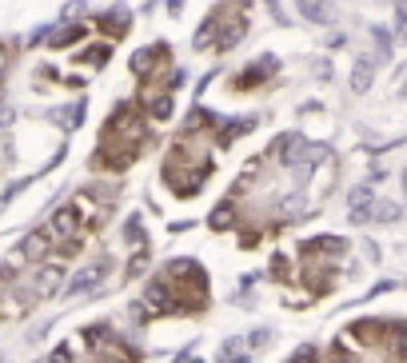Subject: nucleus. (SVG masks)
Listing matches in <instances>:
<instances>
[{"label":"nucleus","mask_w":407,"mask_h":363,"mask_svg":"<svg viewBox=\"0 0 407 363\" xmlns=\"http://www.w3.org/2000/svg\"><path fill=\"white\" fill-rule=\"evenodd\" d=\"M108 56H112V44H92V48H84L76 60L88 64V68H104V64H108Z\"/></svg>","instance_id":"obj_19"},{"label":"nucleus","mask_w":407,"mask_h":363,"mask_svg":"<svg viewBox=\"0 0 407 363\" xmlns=\"http://www.w3.org/2000/svg\"><path fill=\"white\" fill-rule=\"evenodd\" d=\"M108 276V260H96L88 263V268H80L72 279H68V288H64V296H88V291L96 288L100 279Z\"/></svg>","instance_id":"obj_8"},{"label":"nucleus","mask_w":407,"mask_h":363,"mask_svg":"<svg viewBox=\"0 0 407 363\" xmlns=\"http://www.w3.org/2000/svg\"><path fill=\"white\" fill-rule=\"evenodd\" d=\"M380 4H392V0H380Z\"/></svg>","instance_id":"obj_35"},{"label":"nucleus","mask_w":407,"mask_h":363,"mask_svg":"<svg viewBox=\"0 0 407 363\" xmlns=\"http://www.w3.org/2000/svg\"><path fill=\"white\" fill-rule=\"evenodd\" d=\"M332 363H356V359H351V355H347V351L340 348V351H335V355H332Z\"/></svg>","instance_id":"obj_34"},{"label":"nucleus","mask_w":407,"mask_h":363,"mask_svg":"<svg viewBox=\"0 0 407 363\" xmlns=\"http://www.w3.org/2000/svg\"><path fill=\"white\" fill-rule=\"evenodd\" d=\"M80 224H84L80 208H76V204H68V208H60V212H52V220H49L44 227H49V236L56 239V244H64V239L80 236Z\"/></svg>","instance_id":"obj_4"},{"label":"nucleus","mask_w":407,"mask_h":363,"mask_svg":"<svg viewBox=\"0 0 407 363\" xmlns=\"http://www.w3.org/2000/svg\"><path fill=\"white\" fill-rule=\"evenodd\" d=\"M276 72H280V60H276V56H264V60H259V64H247L244 72H240V76H235V80H232V88H235V92H247V88H259V84H264V80H271V76H276Z\"/></svg>","instance_id":"obj_6"},{"label":"nucleus","mask_w":407,"mask_h":363,"mask_svg":"<svg viewBox=\"0 0 407 363\" xmlns=\"http://www.w3.org/2000/svg\"><path fill=\"white\" fill-rule=\"evenodd\" d=\"M124 236H128V244H132V248H144V227H140V216H128Z\"/></svg>","instance_id":"obj_22"},{"label":"nucleus","mask_w":407,"mask_h":363,"mask_svg":"<svg viewBox=\"0 0 407 363\" xmlns=\"http://www.w3.org/2000/svg\"><path fill=\"white\" fill-rule=\"evenodd\" d=\"M220 363H252V348H247L244 336L224 339L220 343Z\"/></svg>","instance_id":"obj_14"},{"label":"nucleus","mask_w":407,"mask_h":363,"mask_svg":"<svg viewBox=\"0 0 407 363\" xmlns=\"http://www.w3.org/2000/svg\"><path fill=\"white\" fill-rule=\"evenodd\" d=\"M299 13L308 16L311 25H332V8L323 0H299Z\"/></svg>","instance_id":"obj_17"},{"label":"nucleus","mask_w":407,"mask_h":363,"mask_svg":"<svg viewBox=\"0 0 407 363\" xmlns=\"http://www.w3.org/2000/svg\"><path fill=\"white\" fill-rule=\"evenodd\" d=\"M208 224L216 227V232H224V227H232V204H224V208H216V212L208 216Z\"/></svg>","instance_id":"obj_24"},{"label":"nucleus","mask_w":407,"mask_h":363,"mask_svg":"<svg viewBox=\"0 0 407 363\" xmlns=\"http://www.w3.org/2000/svg\"><path fill=\"white\" fill-rule=\"evenodd\" d=\"M144 303L156 308V315H176V312H180V296H176V288L168 284V276L148 279V288H144Z\"/></svg>","instance_id":"obj_3"},{"label":"nucleus","mask_w":407,"mask_h":363,"mask_svg":"<svg viewBox=\"0 0 407 363\" xmlns=\"http://www.w3.org/2000/svg\"><path fill=\"white\" fill-rule=\"evenodd\" d=\"M80 13H84V0H72V4L64 8V16H80Z\"/></svg>","instance_id":"obj_32"},{"label":"nucleus","mask_w":407,"mask_h":363,"mask_svg":"<svg viewBox=\"0 0 407 363\" xmlns=\"http://www.w3.org/2000/svg\"><path fill=\"white\" fill-rule=\"evenodd\" d=\"M0 363H8V359H4V355H0Z\"/></svg>","instance_id":"obj_36"},{"label":"nucleus","mask_w":407,"mask_h":363,"mask_svg":"<svg viewBox=\"0 0 407 363\" xmlns=\"http://www.w3.org/2000/svg\"><path fill=\"white\" fill-rule=\"evenodd\" d=\"M247 348H252V351H256V348H264V343H268V339H271V331H268V327H256V331H247Z\"/></svg>","instance_id":"obj_28"},{"label":"nucleus","mask_w":407,"mask_h":363,"mask_svg":"<svg viewBox=\"0 0 407 363\" xmlns=\"http://www.w3.org/2000/svg\"><path fill=\"white\" fill-rule=\"evenodd\" d=\"M84 32H88V25H68V28H60V32H52L49 44L52 48H68V44H76V40H84Z\"/></svg>","instance_id":"obj_18"},{"label":"nucleus","mask_w":407,"mask_h":363,"mask_svg":"<svg viewBox=\"0 0 407 363\" xmlns=\"http://www.w3.org/2000/svg\"><path fill=\"white\" fill-rule=\"evenodd\" d=\"M144 268H148V251H144V248H136L132 263H128V268H124V276L132 279V276H140V272H144Z\"/></svg>","instance_id":"obj_25"},{"label":"nucleus","mask_w":407,"mask_h":363,"mask_svg":"<svg viewBox=\"0 0 407 363\" xmlns=\"http://www.w3.org/2000/svg\"><path fill=\"white\" fill-rule=\"evenodd\" d=\"M299 212H304V196H288L280 204V216H288V220H299Z\"/></svg>","instance_id":"obj_26"},{"label":"nucleus","mask_w":407,"mask_h":363,"mask_svg":"<svg viewBox=\"0 0 407 363\" xmlns=\"http://www.w3.org/2000/svg\"><path fill=\"white\" fill-rule=\"evenodd\" d=\"M244 32H247V20H244V16H232V20H228V25H224L220 32H216L212 48H216V52H232L235 44L244 40Z\"/></svg>","instance_id":"obj_11"},{"label":"nucleus","mask_w":407,"mask_h":363,"mask_svg":"<svg viewBox=\"0 0 407 363\" xmlns=\"http://www.w3.org/2000/svg\"><path fill=\"white\" fill-rule=\"evenodd\" d=\"M60 279H64V268H60V263L40 268L37 276H32V296H37V300H44V296H56V291H60Z\"/></svg>","instance_id":"obj_10"},{"label":"nucleus","mask_w":407,"mask_h":363,"mask_svg":"<svg viewBox=\"0 0 407 363\" xmlns=\"http://www.w3.org/2000/svg\"><path fill=\"white\" fill-rule=\"evenodd\" d=\"M49 363H72V348H68V343H60V348L49 355Z\"/></svg>","instance_id":"obj_30"},{"label":"nucleus","mask_w":407,"mask_h":363,"mask_svg":"<svg viewBox=\"0 0 407 363\" xmlns=\"http://www.w3.org/2000/svg\"><path fill=\"white\" fill-rule=\"evenodd\" d=\"M25 184H28V180H16L13 188H4V196H0V208H8V204H13L20 192H25Z\"/></svg>","instance_id":"obj_29"},{"label":"nucleus","mask_w":407,"mask_h":363,"mask_svg":"<svg viewBox=\"0 0 407 363\" xmlns=\"http://www.w3.org/2000/svg\"><path fill=\"white\" fill-rule=\"evenodd\" d=\"M100 28H104V32H108V37H124V32H128V28H132V13H128V8H124V4H112L108 13L100 16Z\"/></svg>","instance_id":"obj_12"},{"label":"nucleus","mask_w":407,"mask_h":363,"mask_svg":"<svg viewBox=\"0 0 407 363\" xmlns=\"http://www.w3.org/2000/svg\"><path fill=\"white\" fill-rule=\"evenodd\" d=\"M80 120H84V100H76L72 108H64V112H60L64 128H80Z\"/></svg>","instance_id":"obj_23"},{"label":"nucleus","mask_w":407,"mask_h":363,"mask_svg":"<svg viewBox=\"0 0 407 363\" xmlns=\"http://www.w3.org/2000/svg\"><path fill=\"white\" fill-rule=\"evenodd\" d=\"M375 220H380V224H395V220H399V204L375 200Z\"/></svg>","instance_id":"obj_21"},{"label":"nucleus","mask_w":407,"mask_h":363,"mask_svg":"<svg viewBox=\"0 0 407 363\" xmlns=\"http://www.w3.org/2000/svg\"><path fill=\"white\" fill-rule=\"evenodd\" d=\"M344 239H335V236H320V239H308V244H304V251H308V256H344Z\"/></svg>","instance_id":"obj_15"},{"label":"nucleus","mask_w":407,"mask_h":363,"mask_svg":"<svg viewBox=\"0 0 407 363\" xmlns=\"http://www.w3.org/2000/svg\"><path fill=\"white\" fill-rule=\"evenodd\" d=\"M4 68H8V44L0 40V72H4Z\"/></svg>","instance_id":"obj_33"},{"label":"nucleus","mask_w":407,"mask_h":363,"mask_svg":"<svg viewBox=\"0 0 407 363\" xmlns=\"http://www.w3.org/2000/svg\"><path fill=\"white\" fill-rule=\"evenodd\" d=\"M52 244H56V239L49 236V227H40V232H28V236L16 244V256L25 263H40V260H49Z\"/></svg>","instance_id":"obj_7"},{"label":"nucleus","mask_w":407,"mask_h":363,"mask_svg":"<svg viewBox=\"0 0 407 363\" xmlns=\"http://www.w3.org/2000/svg\"><path fill=\"white\" fill-rule=\"evenodd\" d=\"M371 37H375V44H380V60H387V56H392V32H387V28H375Z\"/></svg>","instance_id":"obj_27"},{"label":"nucleus","mask_w":407,"mask_h":363,"mask_svg":"<svg viewBox=\"0 0 407 363\" xmlns=\"http://www.w3.org/2000/svg\"><path fill=\"white\" fill-rule=\"evenodd\" d=\"M168 284L176 288L180 296V312H204L208 308V276H204V268L196 260H172L168 263Z\"/></svg>","instance_id":"obj_1"},{"label":"nucleus","mask_w":407,"mask_h":363,"mask_svg":"<svg viewBox=\"0 0 407 363\" xmlns=\"http://www.w3.org/2000/svg\"><path fill=\"white\" fill-rule=\"evenodd\" d=\"M164 60H168V44H152V48H140V52L132 56V72L140 76V80H148V76L156 72Z\"/></svg>","instance_id":"obj_9"},{"label":"nucleus","mask_w":407,"mask_h":363,"mask_svg":"<svg viewBox=\"0 0 407 363\" xmlns=\"http://www.w3.org/2000/svg\"><path fill=\"white\" fill-rule=\"evenodd\" d=\"M371 80H375V64H371V56H356V64H351V76H347V84H351V92H368Z\"/></svg>","instance_id":"obj_13"},{"label":"nucleus","mask_w":407,"mask_h":363,"mask_svg":"<svg viewBox=\"0 0 407 363\" xmlns=\"http://www.w3.org/2000/svg\"><path fill=\"white\" fill-rule=\"evenodd\" d=\"M271 272H276V276H288V260H284V256H276V260H271Z\"/></svg>","instance_id":"obj_31"},{"label":"nucleus","mask_w":407,"mask_h":363,"mask_svg":"<svg viewBox=\"0 0 407 363\" xmlns=\"http://www.w3.org/2000/svg\"><path fill=\"white\" fill-rule=\"evenodd\" d=\"M347 220L356 227H363L368 220H375V200H371V184H356L347 192Z\"/></svg>","instance_id":"obj_5"},{"label":"nucleus","mask_w":407,"mask_h":363,"mask_svg":"<svg viewBox=\"0 0 407 363\" xmlns=\"http://www.w3.org/2000/svg\"><path fill=\"white\" fill-rule=\"evenodd\" d=\"M323 152H328V148H320V144H308L299 132H288V136H280L276 144H271V156L284 164V168H292L299 180H308L311 168L323 160Z\"/></svg>","instance_id":"obj_2"},{"label":"nucleus","mask_w":407,"mask_h":363,"mask_svg":"<svg viewBox=\"0 0 407 363\" xmlns=\"http://www.w3.org/2000/svg\"><path fill=\"white\" fill-rule=\"evenodd\" d=\"M403 188H407V176H403Z\"/></svg>","instance_id":"obj_37"},{"label":"nucleus","mask_w":407,"mask_h":363,"mask_svg":"<svg viewBox=\"0 0 407 363\" xmlns=\"http://www.w3.org/2000/svg\"><path fill=\"white\" fill-rule=\"evenodd\" d=\"M148 116L156 120V124H164V120H172V92H164V96H156V100L148 104Z\"/></svg>","instance_id":"obj_20"},{"label":"nucleus","mask_w":407,"mask_h":363,"mask_svg":"<svg viewBox=\"0 0 407 363\" xmlns=\"http://www.w3.org/2000/svg\"><path fill=\"white\" fill-rule=\"evenodd\" d=\"M387 348H392L395 363H407V324H387Z\"/></svg>","instance_id":"obj_16"}]
</instances>
